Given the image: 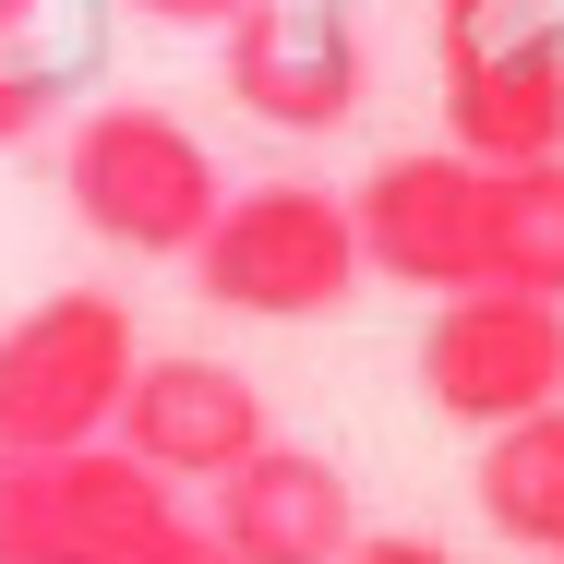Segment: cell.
Wrapping results in <instances>:
<instances>
[{"mask_svg": "<svg viewBox=\"0 0 564 564\" xmlns=\"http://www.w3.org/2000/svg\"><path fill=\"white\" fill-rule=\"evenodd\" d=\"M61 205L97 228L109 252H156V264H181L205 217L228 205L217 156H205V132L181 109H144V97H120V109H85L61 132Z\"/></svg>", "mask_w": 564, "mask_h": 564, "instance_id": "1", "label": "cell"}, {"mask_svg": "<svg viewBox=\"0 0 564 564\" xmlns=\"http://www.w3.org/2000/svg\"><path fill=\"white\" fill-rule=\"evenodd\" d=\"M181 264L240 325H313L360 289V228H348V193H325V181H252L205 217Z\"/></svg>", "mask_w": 564, "mask_h": 564, "instance_id": "2", "label": "cell"}, {"mask_svg": "<svg viewBox=\"0 0 564 564\" xmlns=\"http://www.w3.org/2000/svg\"><path fill=\"white\" fill-rule=\"evenodd\" d=\"M132 301L120 289H48L0 325V456H61L109 445L120 384H132Z\"/></svg>", "mask_w": 564, "mask_h": 564, "instance_id": "3", "label": "cell"}, {"mask_svg": "<svg viewBox=\"0 0 564 564\" xmlns=\"http://www.w3.org/2000/svg\"><path fill=\"white\" fill-rule=\"evenodd\" d=\"M181 517V492L120 445L0 456V564H132Z\"/></svg>", "mask_w": 564, "mask_h": 564, "instance_id": "4", "label": "cell"}, {"mask_svg": "<svg viewBox=\"0 0 564 564\" xmlns=\"http://www.w3.org/2000/svg\"><path fill=\"white\" fill-rule=\"evenodd\" d=\"M421 397L445 421H468V433L564 409V301H529V289H456V301H433Z\"/></svg>", "mask_w": 564, "mask_h": 564, "instance_id": "5", "label": "cell"}, {"mask_svg": "<svg viewBox=\"0 0 564 564\" xmlns=\"http://www.w3.org/2000/svg\"><path fill=\"white\" fill-rule=\"evenodd\" d=\"M348 228H360V276H397V289H480L492 276V169L468 156H384L360 193H348Z\"/></svg>", "mask_w": 564, "mask_h": 564, "instance_id": "6", "label": "cell"}, {"mask_svg": "<svg viewBox=\"0 0 564 564\" xmlns=\"http://www.w3.org/2000/svg\"><path fill=\"white\" fill-rule=\"evenodd\" d=\"M276 421H264V384L240 372V360H205V348H169V360H132V384H120V421L109 445L144 456L169 492H217L240 456L264 445Z\"/></svg>", "mask_w": 564, "mask_h": 564, "instance_id": "7", "label": "cell"}, {"mask_svg": "<svg viewBox=\"0 0 564 564\" xmlns=\"http://www.w3.org/2000/svg\"><path fill=\"white\" fill-rule=\"evenodd\" d=\"M217 73L264 132H337L360 109V36H348V12H325V0H252L228 24Z\"/></svg>", "mask_w": 564, "mask_h": 564, "instance_id": "8", "label": "cell"}, {"mask_svg": "<svg viewBox=\"0 0 564 564\" xmlns=\"http://www.w3.org/2000/svg\"><path fill=\"white\" fill-rule=\"evenodd\" d=\"M445 144L468 169H541L564 156V36H456L445 61Z\"/></svg>", "mask_w": 564, "mask_h": 564, "instance_id": "9", "label": "cell"}, {"mask_svg": "<svg viewBox=\"0 0 564 564\" xmlns=\"http://www.w3.org/2000/svg\"><path fill=\"white\" fill-rule=\"evenodd\" d=\"M205 529H217L240 564H348L360 541V505H348V468L313 445H264L240 456L217 480V505H205Z\"/></svg>", "mask_w": 564, "mask_h": 564, "instance_id": "10", "label": "cell"}, {"mask_svg": "<svg viewBox=\"0 0 564 564\" xmlns=\"http://www.w3.org/2000/svg\"><path fill=\"white\" fill-rule=\"evenodd\" d=\"M480 517L505 541H529V553L564 564V409L480 433Z\"/></svg>", "mask_w": 564, "mask_h": 564, "instance_id": "11", "label": "cell"}, {"mask_svg": "<svg viewBox=\"0 0 564 564\" xmlns=\"http://www.w3.org/2000/svg\"><path fill=\"white\" fill-rule=\"evenodd\" d=\"M480 289L564 301V156H541V169H492V276H480Z\"/></svg>", "mask_w": 564, "mask_h": 564, "instance_id": "12", "label": "cell"}, {"mask_svg": "<svg viewBox=\"0 0 564 564\" xmlns=\"http://www.w3.org/2000/svg\"><path fill=\"white\" fill-rule=\"evenodd\" d=\"M48 109H61V73H48V61H24V48L0 36V144L48 132Z\"/></svg>", "mask_w": 564, "mask_h": 564, "instance_id": "13", "label": "cell"}, {"mask_svg": "<svg viewBox=\"0 0 564 564\" xmlns=\"http://www.w3.org/2000/svg\"><path fill=\"white\" fill-rule=\"evenodd\" d=\"M132 564H240V553H228L217 529H205V517L181 505V517H169V529H156V541H144V553H132Z\"/></svg>", "mask_w": 564, "mask_h": 564, "instance_id": "14", "label": "cell"}, {"mask_svg": "<svg viewBox=\"0 0 564 564\" xmlns=\"http://www.w3.org/2000/svg\"><path fill=\"white\" fill-rule=\"evenodd\" d=\"M132 12H144V24H181V36H228L252 0H132Z\"/></svg>", "mask_w": 564, "mask_h": 564, "instance_id": "15", "label": "cell"}, {"mask_svg": "<svg viewBox=\"0 0 564 564\" xmlns=\"http://www.w3.org/2000/svg\"><path fill=\"white\" fill-rule=\"evenodd\" d=\"M348 564H456V553H445V541H421V529H384V541L360 529V541H348Z\"/></svg>", "mask_w": 564, "mask_h": 564, "instance_id": "16", "label": "cell"}, {"mask_svg": "<svg viewBox=\"0 0 564 564\" xmlns=\"http://www.w3.org/2000/svg\"><path fill=\"white\" fill-rule=\"evenodd\" d=\"M24 12H36V0H0V36H24Z\"/></svg>", "mask_w": 564, "mask_h": 564, "instance_id": "17", "label": "cell"}]
</instances>
